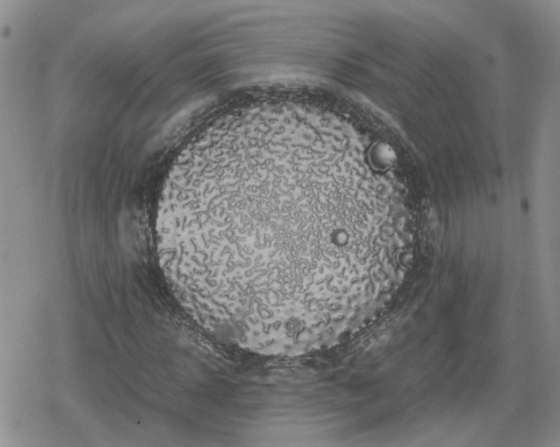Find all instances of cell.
<instances>
[{
	"label": "cell",
	"instance_id": "obj_1",
	"mask_svg": "<svg viewBox=\"0 0 560 447\" xmlns=\"http://www.w3.org/2000/svg\"><path fill=\"white\" fill-rule=\"evenodd\" d=\"M260 166L237 175L266 201L222 184L207 211V236L232 288L247 298L305 304L344 297L362 285V259L338 216H326L305 166Z\"/></svg>",
	"mask_w": 560,
	"mask_h": 447
},
{
	"label": "cell",
	"instance_id": "obj_2",
	"mask_svg": "<svg viewBox=\"0 0 560 447\" xmlns=\"http://www.w3.org/2000/svg\"><path fill=\"white\" fill-rule=\"evenodd\" d=\"M368 158L370 166L377 171L388 170L397 159L395 151L385 142L374 144L369 151Z\"/></svg>",
	"mask_w": 560,
	"mask_h": 447
}]
</instances>
